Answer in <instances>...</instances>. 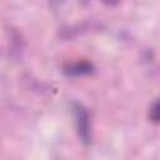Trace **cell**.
I'll return each mask as SVG.
<instances>
[{"mask_svg":"<svg viewBox=\"0 0 160 160\" xmlns=\"http://www.w3.org/2000/svg\"><path fill=\"white\" fill-rule=\"evenodd\" d=\"M75 114L78 119V129L79 134L84 141L89 140V116L85 109L81 105H75Z\"/></svg>","mask_w":160,"mask_h":160,"instance_id":"1","label":"cell"},{"mask_svg":"<svg viewBox=\"0 0 160 160\" xmlns=\"http://www.w3.org/2000/svg\"><path fill=\"white\" fill-rule=\"evenodd\" d=\"M90 71H91V65L84 61L72 64L66 69V72L70 75H82V74H89Z\"/></svg>","mask_w":160,"mask_h":160,"instance_id":"2","label":"cell"},{"mask_svg":"<svg viewBox=\"0 0 160 160\" xmlns=\"http://www.w3.org/2000/svg\"><path fill=\"white\" fill-rule=\"evenodd\" d=\"M151 119L154 120V121H158V119H159V110H158V102L155 101L154 104H152V110H151Z\"/></svg>","mask_w":160,"mask_h":160,"instance_id":"3","label":"cell"}]
</instances>
